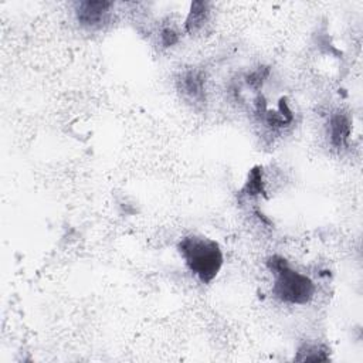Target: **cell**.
Returning <instances> with one entry per match:
<instances>
[{"instance_id": "cell-1", "label": "cell", "mask_w": 363, "mask_h": 363, "mask_svg": "<svg viewBox=\"0 0 363 363\" xmlns=\"http://www.w3.org/2000/svg\"><path fill=\"white\" fill-rule=\"evenodd\" d=\"M177 251L189 271L203 284H210L224 262L220 244L204 235L183 237L177 244Z\"/></svg>"}, {"instance_id": "cell-2", "label": "cell", "mask_w": 363, "mask_h": 363, "mask_svg": "<svg viewBox=\"0 0 363 363\" xmlns=\"http://www.w3.org/2000/svg\"><path fill=\"white\" fill-rule=\"evenodd\" d=\"M267 267L274 275L272 295L288 305H306L315 296L313 281L302 272L294 269L281 255H271Z\"/></svg>"}, {"instance_id": "cell-3", "label": "cell", "mask_w": 363, "mask_h": 363, "mask_svg": "<svg viewBox=\"0 0 363 363\" xmlns=\"http://www.w3.org/2000/svg\"><path fill=\"white\" fill-rule=\"evenodd\" d=\"M112 7L113 3L106 0L78 1L75 4V18L79 26L89 30H96L108 21Z\"/></svg>"}, {"instance_id": "cell-4", "label": "cell", "mask_w": 363, "mask_h": 363, "mask_svg": "<svg viewBox=\"0 0 363 363\" xmlns=\"http://www.w3.org/2000/svg\"><path fill=\"white\" fill-rule=\"evenodd\" d=\"M177 89L182 96L191 104L206 101V74L197 68H189L177 77Z\"/></svg>"}, {"instance_id": "cell-5", "label": "cell", "mask_w": 363, "mask_h": 363, "mask_svg": "<svg viewBox=\"0 0 363 363\" xmlns=\"http://www.w3.org/2000/svg\"><path fill=\"white\" fill-rule=\"evenodd\" d=\"M328 130H329V139H330V145L336 149H342L347 145L350 132H352V125H350V119L346 113H333L329 119V125H328Z\"/></svg>"}, {"instance_id": "cell-6", "label": "cell", "mask_w": 363, "mask_h": 363, "mask_svg": "<svg viewBox=\"0 0 363 363\" xmlns=\"http://www.w3.org/2000/svg\"><path fill=\"white\" fill-rule=\"evenodd\" d=\"M210 17V7L206 1H193L190 4L187 17L184 20V28L189 34H194L199 31Z\"/></svg>"}, {"instance_id": "cell-7", "label": "cell", "mask_w": 363, "mask_h": 363, "mask_svg": "<svg viewBox=\"0 0 363 363\" xmlns=\"http://www.w3.org/2000/svg\"><path fill=\"white\" fill-rule=\"evenodd\" d=\"M241 194L247 197H258L265 196V182H264V172L261 166H254L247 176V180L244 182V186L240 191Z\"/></svg>"}, {"instance_id": "cell-8", "label": "cell", "mask_w": 363, "mask_h": 363, "mask_svg": "<svg viewBox=\"0 0 363 363\" xmlns=\"http://www.w3.org/2000/svg\"><path fill=\"white\" fill-rule=\"evenodd\" d=\"M296 360H315V362H322L328 360V349L323 347L322 345H311L305 343L298 349V356L295 357Z\"/></svg>"}, {"instance_id": "cell-9", "label": "cell", "mask_w": 363, "mask_h": 363, "mask_svg": "<svg viewBox=\"0 0 363 363\" xmlns=\"http://www.w3.org/2000/svg\"><path fill=\"white\" fill-rule=\"evenodd\" d=\"M269 69L265 67H259L257 69H252L251 72H248L245 75V82L250 88L252 89H259L262 86V84L265 82V79L268 78Z\"/></svg>"}, {"instance_id": "cell-10", "label": "cell", "mask_w": 363, "mask_h": 363, "mask_svg": "<svg viewBox=\"0 0 363 363\" xmlns=\"http://www.w3.org/2000/svg\"><path fill=\"white\" fill-rule=\"evenodd\" d=\"M179 41V34L172 27H164L160 31V43L163 47H172Z\"/></svg>"}]
</instances>
